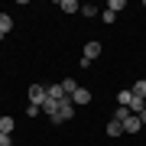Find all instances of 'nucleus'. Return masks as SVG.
<instances>
[{"instance_id":"f257e3e1","label":"nucleus","mask_w":146,"mask_h":146,"mask_svg":"<svg viewBox=\"0 0 146 146\" xmlns=\"http://www.w3.org/2000/svg\"><path fill=\"white\" fill-rule=\"evenodd\" d=\"M72 117H75V104H72V98H62V101H58V110H55L49 120H52V123H65V120H72Z\"/></svg>"},{"instance_id":"f03ea898","label":"nucleus","mask_w":146,"mask_h":146,"mask_svg":"<svg viewBox=\"0 0 146 146\" xmlns=\"http://www.w3.org/2000/svg\"><path fill=\"white\" fill-rule=\"evenodd\" d=\"M26 98H29V104H36V107H42L46 104V88H42V84H29V91H26Z\"/></svg>"},{"instance_id":"7ed1b4c3","label":"nucleus","mask_w":146,"mask_h":146,"mask_svg":"<svg viewBox=\"0 0 146 146\" xmlns=\"http://www.w3.org/2000/svg\"><path fill=\"white\" fill-rule=\"evenodd\" d=\"M46 94H49V101H62V98H68L65 88H62V81H58V84H46Z\"/></svg>"},{"instance_id":"20e7f679","label":"nucleus","mask_w":146,"mask_h":146,"mask_svg":"<svg viewBox=\"0 0 146 146\" xmlns=\"http://www.w3.org/2000/svg\"><path fill=\"white\" fill-rule=\"evenodd\" d=\"M88 101H91V91H88V88H78V91L72 94V104H75V107H81V104H88Z\"/></svg>"},{"instance_id":"39448f33","label":"nucleus","mask_w":146,"mask_h":146,"mask_svg":"<svg viewBox=\"0 0 146 146\" xmlns=\"http://www.w3.org/2000/svg\"><path fill=\"white\" fill-rule=\"evenodd\" d=\"M98 55H101V42L94 39V42H88V46H84V55H81V58H88V62H94Z\"/></svg>"},{"instance_id":"423d86ee","label":"nucleus","mask_w":146,"mask_h":146,"mask_svg":"<svg viewBox=\"0 0 146 146\" xmlns=\"http://www.w3.org/2000/svg\"><path fill=\"white\" fill-rule=\"evenodd\" d=\"M140 127H143V120L136 117V114H130V117L123 120V133H136V130H140Z\"/></svg>"},{"instance_id":"0eeeda50","label":"nucleus","mask_w":146,"mask_h":146,"mask_svg":"<svg viewBox=\"0 0 146 146\" xmlns=\"http://www.w3.org/2000/svg\"><path fill=\"white\" fill-rule=\"evenodd\" d=\"M58 10H65V13H81V3H78V0H58Z\"/></svg>"},{"instance_id":"6e6552de","label":"nucleus","mask_w":146,"mask_h":146,"mask_svg":"<svg viewBox=\"0 0 146 146\" xmlns=\"http://www.w3.org/2000/svg\"><path fill=\"white\" fill-rule=\"evenodd\" d=\"M10 29H13V16L10 13H0V39H3Z\"/></svg>"},{"instance_id":"1a4fd4ad","label":"nucleus","mask_w":146,"mask_h":146,"mask_svg":"<svg viewBox=\"0 0 146 146\" xmlns=\"http://www.w3.org/2000/svg\"><path fill=\"white\" fill-rule=\"evenodd\" d=\"M130 101H133V91H130V88H120V94H117V107H130Z\"/></svg>"},{"instance_id":"9d476101","label":"nucleus","mask_w":146,"mask_h":146,"mask_svg":"<svg viewBox=\"0 0 146 146\" xmlns=\"http://www.w3.org/2000/svg\"><path fill=\"white\" fill-rule=\"evenodd\" d=\"M130 91H133V98H140V101H146V78H140V81H136V84H133Z\"/></svg>"},{"instance_id":"9b49d317","label":"nucleus","mask_w":146,"mask_h":146,"mask_svg":"<svg viewBox=\"0 0 146 146\" xmlns=\"http://www.w3.org/2000/svg\"><path fill=\"white\" fill-rule=\"evenodd\" d=\"M13 127H16L13 117H0V133H10V136H13Z\"/></svg>"},{"instance_id":"f8f14e48","label":"nucleus","mask_w":146,"mask_h":146,"mask_svg":"<svg viewBox=\"0 0 146 146\" xmlns=\"http://www.w3.org/2000/svg\"><path fill=\"white\" fill-rule=\"evenodd\" d=\"M120 133H123V123H120V120L114 117V120L107 123V136H120Z\"/></svg>"},{"instance_id":"ddd939ff","label":"nucleus","mask_w":146,"mask_h":146,"mask_svg":"<svg viewBox=\"0 0 146 146\" xmlns=\"http://www.w3.org/2000/svg\"><path fill=\"white\" fill-rule=\"evenodd\" d=\"M62 88H65V94H68V98H72V94L78 91V81H75V78H65V81H62Z\"/></svg>"},{"instance_id":"4468645a","label":"nucleus","mask_w":146,"mask_h":146,"mask_svg":"<svg viewBox=\"0 0 146 146\" xmlns=\"http://www.w3.org/2000/svg\"><path fill=\"white\" fill-rule=\"evenodd\" d=\"M42 110H46V114H49V117H52V114H55V110H58V101H49V98H46V104H42Z\"/></svg>"},{"instance_id":"2eb2a0df","label":"nucleus","mask_w":146,"mask_h":146,"mask_svg":"<svg viewBox=\"0 0 146 146\" xmlns=\"http://www.w3.org/2000/svg\"><path fill=\"white\" fill-rule=\"evenodd\" d=\"M101 20H104V23H114L117 13H114V10H101Z\"/></svg>"},{"instance_id":"dca6fc26","label":"nucleus","mask_w":146,"mask_h":146,"mask_svg":"<svg viewBox=\"0 0 146 146\" xmlns=\"http://www.w3.org/2000/svg\"><path fill=\"white\" fill-rule=\"evenodd\" d=\"M81 13H84V16H94V13H98V7H94V3H81Z\"/></svg>"},{"instance_id":"f3484780","label":"nucleus","mask_w":146,"mask_h":146,"mask_svg":"<svg viewBox=\"0 0 146 146\" xmlns=\"http://www.w3.org/2000/svg\"><path fill=\"white\" fill-rule=\"evenodd\" d=\"M107 10H114V13H117V10H123V0H110V3H107Z\"/></svg>"},{"instance_id":"a211bd4d","label":"nucleus","mask_w":146,"mask_h":146,"mask_svg":"<svg viewBox=\"0 0 146 146\" xmlns=\"http://www.w3.org/2000/svg\"><path fill=\"white\" fill-rule=\"evenodd\" d=\"M0 146H13V136L10 133H0Z\"/></svg>"},{"instance_id":"6ab92c4d","label":"nucleus","mask_w":146,"mask_h":146,"mask_svg":"<svg viewBox=\"0 0 146 146\" xmlns=\"http://www.w3.org/2000/svg\"><path fill=\"white\" fill-rule=\"evenodd\" d=\"M26 114H29V117H39V114H42V107H36V104H29V107H26Z\"/></svg>"},{"instance_id":"aec40b11","label":"nucleus","mask_w":146,"mask_h":146,"mask_svg":"<svg viewBox=\"0 0 146 146\" xmlns=\"http://www.w3.org/2000/svg\"><path fill=\"white\" fill-rule=\"evenodd\" d=\"M140 120H143V123H146V110H143V114H140Z\"/></svg>"}]
</instances>
